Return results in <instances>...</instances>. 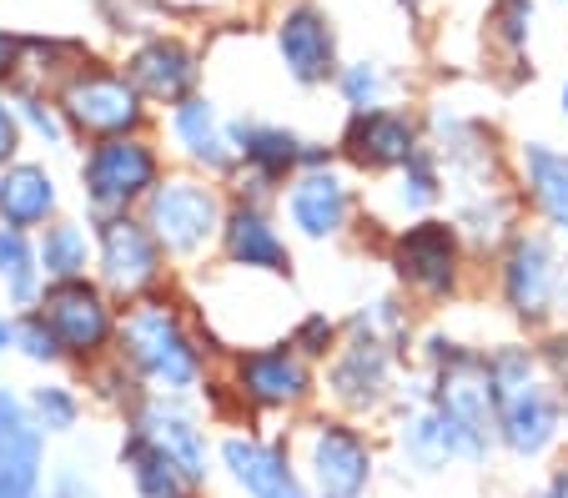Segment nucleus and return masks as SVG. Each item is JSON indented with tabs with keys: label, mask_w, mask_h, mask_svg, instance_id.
Returning a JSON list of instances; mask_svg holds the SVG:
<instances>
[{
	"label": "nucleus",
	"mask_w": 568,
	"mask_h": 498,
	"mask_svg": "<svg viewBox=\"0 0 568 498\" xmlns=\"http://www.w3.org/2000/svg\"><path fill=\"white\" fill-rule=\"evenodd\" d=\"M116 61L126 65V77L136 81L141 96H146L156 111L206 91V45L192 41L186 31L151 26V31L136 35V41L121 45Z\"/></svg>",
	"instance_id": "f3484780"
},
{
	"label": "nucleus",
	"mask_w": 568,
	"mask_h": 498,
	"mask_svg": "<svg viewBox=\"0 0 568 498\" xmlns=\"http://www.w3.org/2000/svg\"><path fill=\"white\" fill-rule=\"evenodd\" d=\"M36 257H41L45 282H61V277H87L97 267V227L91 217H55L36 232Z\"/></svg>",
	"instance_id": "7c9ffc66"
},
{
	"label": "nucleus",
	"mask_w": 568,
	"mask_h": 498,
	"mask_svg": "<svg viewBox=\"0 0 568 498\" xmlns=\"http://www.w3.org/2000/svg\"><path fill=\"white\" fill-rule=\"evenodd\" d=\"M156 136L172 156V166H192V172L222 176L232 182L236 172V141H232V116L222 111V101L212 91L176 101L156 116Z\"/></svg>",
	"instance_id": "4be33fe9"
},
{
	"label": "nucleus",
	"mask_w": 568,
	"mask_h": 498,
	"mask_svg": "<svg viewBox=\"0 0 568 498\" xmlns=\"http://www.w3.org/2000/svg\"><path fill=\"white\" fill-rule=\"evenodd\" d=\"M121 423L141 428L156 448H166V454L192 474L196 488H212V478H216V434H212V413H202V398L146 393Z\"/></svg>",
	"instance_id": "412c9836"
},
{
	"label": "nucleus",
	"mask_w": 568,
	"mask_h": 498,
	"mask_svg": "<svg viewBox=\"0 0 568 498\" xmlns=\"http://www.w3.org/2000/svg\"><path fill=\"white\" fill-rule=\"evenodd\" d=\"M488 343L463 337L453 327H423L418 353H413V388L438 408L458 444L463 468H488L498 458L494 438V393H488V368H483Z\"/></svg>",
	"instance_id": "39448f33"
},
{
	"label": "nucleus",
	"mask_w": 568,
	"mask_h": 498,
	"mask_svg": "<svg viewBox=\"0 0 568 498\" xmlns=\"http://www.w3.org/2000/svg\"><path fill=\"white\" fill-rule=\"evenodd\" d=\"M26 81V35L0 26V87H21Z\"/></svg>",
	"instance_id": "a18cd8bd"
},
{
	"label": "nucleus",
	"mask_w": 568,
	"mask_h": 498,
	"mask_svg": "<svg viewBox=\"0 0 568 498\" xmlns=\"http://www.w3.org/2000/svg\"><path fill=\"white\" fill-rule=\"evenodd\" d=\"M11 96H16V116H21V131H26V146H41V152H51V156L81 146L51 87L21 81V87H11Z\"/></svg>",
	"instance_id": "473e14b6"
},
{
	"label": "nucleus",
	"mask_w": 568,
	"mask_h": 498,
	"mask_svg": "<svg viewBox=\"0 0 568 498\" xmlns=\"http://www.w3.org/2000/svg\"><path fill=\"white\" fill-rule=\"evenodd\" d=\"M287 434H292V448H297V464H302L312 498H373L377 494L383 458H387L377 423L347 418V413L317 403L307 418L292 423Z\"/></svg>",
	"instance_id": "0eeeda50"
},
{
	"label": "nucleus",
	"mask_w": 568,
	"mask_h": 498,
	"mask_svg": "<svg viewBox=\"0 0 568 498\" xmlns=\"http://www.w3.org/2000/svg\"><path fill=\"white\" fill-rule=\"evenodd\" d=\"M116 468L131 484L136 498H206V488L192 484L182 464H176L166 448H156L141 428L121 423V444H116Z\"/></svg>",
	"instance_id": "c756f323"
},
{
	"label": "nucleus",
	"mask_w": 568,
	"mask_h": 498,
	"mask_svg": "<svg viewBox=\"0 0 568 498\" xmlns=\"http://www.w3.org/2000/svg\"><path fill=\"white\" fill-rule=\"evenodd\" d=\"M423 136L443 156L448 186L488 182V176L514 172V146L504 141V131L494 126V116L458 96H433L423 101Z\"/></svg>",
	"instance_id": "4468645a"
},
{
	"label": "nucleus",
	"mask_w": 568,
	"mask_h": 498,
	"mask_svg": "<svg viewBox=\"0 0 568 498\" xmlns=\"http://www.w3.org/2000/svg\"><path fill=\"white\" fill-rule=\"evenodd\" d=\"M21 152H26V131L21 116H16V96L11 87H0V166H11Z\"/></svg>",
	"instance_id": "37998d69"
},
{
	"label": "nucleus",
	"mask_w": 568,
	"mask_h": 498,
	"mask_svg": "<svg viewBox=\"0 0 568 498\" xmlns=\"http://www.w3.org/2000/svg\"><path fill=\"white\" fill-rule=\"evenodd\" d=\"M383 267L387 282L418 313H448L473 293L483 262L458 232V222L448 212H433V217L383 232Z\"/></svg>",
	"instance_id": "423d86ee"
},
{
	"label": "nucleus",
	"mask_w": 568,
	"mask_h": 498,
	"mask_svg": "<svg viewBox=\"0 0 568 498\" xmlns=\"http://www.w3.org/2000/svg\"><path fill=\"white\" fill-rule=\"evenodd\" d=\"M383 444L408 474H423V478H438V474H448V468H463L448 423H443L438 408L413 388V373H408V388H403V403L383 418Z\"/></svg>",
	"instance_id": "393cba45"
},
{
	"label": "nucleus",
	"mask_w": 568,
	"mask_h": 498,
	"mask_svg": "<svg viewBox=\"0 0 568 498\" xmlns=\"http://www.w3.org/2000/svg\"><path fill=\"white\" fill-rule=\"evenodd\" d=\"M418 317L423 313L397 287L357 303L347 313L343 347L322 363V403L383 428V418L403 403V388H408L413 353L423 337Z\"/></svg>",
	"instance_id": "f257e3e1"
},
{
	"label": "nucleus",
	"mask_w": 568,
	"mask_h": 498,
	"mask_svg": "<svg viewBox=\"0 0 568 498\" xmlns=\"http://www.w3.org/2000/svg\"><path fill=\"white\" fill-rule=\"evenodd\" d=\"M333 96H337V106H343V116H347V111L387 106V101H397V77L387 71L383 61H373V55H357V61L337 65Z\"/></svg>",
	"instance_id": "e433bc0d"
},
{
	"label": "nucleus",
	"mask_w": 568,
	"mask_h": 498,
	"mask_svg": "<svg viewBox=\"0 0 568 498\" xmlns=\"http://www.w3.org/2000/svg\"><path fill=\"white\" fill-rule=\"evenodd\" d=\"M172 156L156 131H121V136L81 141L75 156V192L87 217H116V212H141L151 186L166 176Z\"/></svg>",
	"instance_id": "9d476101"
},
{
	"label": "nucleus",
	"mask_w": 568,
	"mask_h": 498,
	"mask_svg": "<svg viewBox=\"0 0 568 498\" xmlns=\"http://www.w3.org/2000/svg\"><path fill=\"white\" fill-rule=\"evenodd\" d=\"M97 45L81 41V35H55V31H41V35H26V81L36 87H61L81 61H91Z\"/></svg>",
	"instance_id": "c9c22d12"
},
{
	"label": "nucleus",
	"mask_w": 568,
	"mask_h": 498,
	"mask_svg": "<svg viewBox=\"0 0 568 498\" xmlns=\"http://www.w3.org/2000/svg\"><path fill=\"white\" fill-rule=\"evenodd\" d=\"M232 141H236V172H232V196H257V202H277L282 186L302 172V152L307 136L287 121L257 116V111H236L232 116Z\"/></svg>",
	"instance_id": "6ab92c4d"
},
{
	"label": "nucleus",
	"mask_w": 568,
	"mask_h": 498,
	"mask_svg": "<svg viewBox=\"0 0 568 498\" xmlns=\"http://www.w3.org/2000/svg\"><path fill=\"white\" fill-rule=\"evenodd\" d=\"M16 353V313H0V358Z\"/></svg>",
	"instance_id": "09e8293b"
},
{
	"label": "nucleus",
	"mask_w": 568,
	"mask_h": 498,
	"mask_svg": "<svg viewBox=\"0 0 568 498\" xmlns=\"http://www.w3.org/2000/svg\"><path fill=\"white\" fill-rule=\"evenodd\" d=\"M116 358L146 383V393L202 398L206 383L222 368V343L202 323L192 297L182 287H166V293L121 307Z\"/></svg>",
	"instance_id": "f03ea898"
},
{
	"label": "nucleus",
	"mask_w": 568,
	"mask_h": 498,
	"mask_svg": "<svg viewBox=\"0 0 568 498\" xmlns=\"http://www.w3.org/2000/svg\"><path fill=\"white\" fill-rule=\"evenodd\" d=\"M216 478L232 498H312L287 428L232 423L216 438Z\"/></svg>",
	"instance_id": "2eb2a0df"
},
{
	"label": "nucleus",
	"mask_w": 568,
	"mask_h": 498,
	"mask_svg": "<svg viewBox=\"0 0 568 498\" xmlns=\"http://www.w3.org/2000/svg\"><path fill=\"white\" fill-rule=\"evenodd\" d=\"M488 393H494V438L514 464H548L568 444V408L548 378L538 343L528 333L498 337L483 353Z\"/></svg>",
	"instance_id": "20e7f679"
},
{
	"label": "nucleus",
	"mask_w": 568,
	"mask_h": 498,
	"mask_svg": "<svg viewBox=\"0 0 568 498\" xmlns=\"http://www.w3.org/2000/svg\"><path fill=\"white\" fill-rule=\"evenodd\" d=\"M558 262H564V237H554L538 222H524L494 257L483 262V282L494 297L498 317L514 333H548L558 327Z\"/></svg>",
	"instance_id": "6e6552de"
},
{
	"label": "nucleus",
	"mask_w": 568,
	"mask_h": 498,
	"mask_svg": "<svg viewBox=\"0 0 568 498\" xmlns=\"http://www.w3.org/2000/svg\"><path fill=\"white\" fill-rule=\"evenodd\" d=\"M282 222L277 202H257V196H232L222 222V242H216V262L236 272H262V277L292 282L297 272V247Z\"/></svg>",
	"instance_id": "5701e85b"
},
{
	"label": "nucleus",
	"mask_w": 568,
	"mask_h": 498,
	"mask_svg": "<svg viewBox=\"0 0 568 498\" xmlns=\"http://www.w3.org/2000/svg\"><path fill=\"white\" fill-rule=\"evenodd\" d=\"M534 35H538V0H494L488 6V51L504 71L524 77L534 71Z\"/></svg>",
	"instance_id": "2f4dec72"
},
{
	"label": "nucleus",
	"mask_w": 568,
	"mask_h": 498,
	"mask_svg": "<svg viewBox=\"0 0 568 498\" xmlns=\"http://www.w3.org/2000/svg\"><path fill=\"white\" fill-rule=\"evenodd\" d=\"M65 121H71L75 141L121 136V131H156L161 111L141 96V87L126 77V65L116 55H91L55 87Z\"/></svg>",
	"instance_id": "f8f14e48"
},
{
	"label": "nucleus",
	"mask_w": 568,
	"mask_h": 498,
	"mask_svg": "<svg viewBox=\"0 0 568 498\" xmlns=\"http://www.w3.org/2000/svg\"><path fill=\"white\" fill-rule=\"evenodd\" d=\"M443 212L458 222V232L468 237V247L478 252V262H488L528 222L514 172L488 176V182H468V186H448V206H443Z\"/></svg>",
	"instance_id": "a878e982"
},
{
	"label": "nucleus",
	"mask_w": 568,
	"mask_h": 498,
	"mask_svg": "<svg viewBox=\"0 0 568 498\" xmlns=\"http://www.w3.org/2000/svg\"><path fill=\"white\" fill-rule=\"evenodd\" d=\"M443 206H448V172H443V156L423 141L397 172L377 176V182L367 186V227L393 232V227H403V222L433 217Z\"/></svg>",
	"instance_id": "b1692460"
},
{
	"label": "nucleus",
	"mask_w": 568,
	"mask_h": 498,
	"mask_svg": "<svg viewBox=\"0 0 568 498\" xmlns=\"http://www.w3.org/2000/svg\"><path fill=\"white\" fill-rule=\"evenodd\" d=\"M558 327H568V242H564V262H558Z\"/></svg>",
	"instance_id": "de8ad7c7"
},
{
	"label": "nucleus",
	"mask_w": 568,
	"mask_h": 498,
	"mask_svg": "<svg viewBox=\"0 0 568 498\" xmlns=\"http://www.w3.org/2000/svg\"><path fill=\"white\" fill-rule=\"evenodd\" d=\"M534 498H568V444L558 448L554 458H548V468H544V484L534 488Z\"/></svg>",
	"instance_id": "49530a36"
},
{
	"label": "nucleus",
	"mask_w": 568,
	"mask_h": 498,
	"mask_svg": "<svg viewBox=\"0 0 568 498\" xmlns=\"http://www.w3.org/2000/svg\"><path fill=\"white\" fill-rule=\"evenodd\" d=\"M554 6H568V0H554Z\"/></svg>",
	"instance_id": "3c124183"
},
{
	"label": "nucleus",
	"mask_w": 568,
	"mask_h": 498,
	"mask_svg": "<svg viewBox=\"0 0 568 498\" xmlns=\"http://www.w3.org/2000/svg\"><path fill=\"white\" fill-rule=\"evenodd\" d=\"M337 162L347 166L363 182H377V176L397 172L418 152L423 141V111L408 106V101H387V106L373 111H347L343 131H337Z\"/></svg>",
	"instance_id": "a211bd4d"
},
{
	"label": "nucleus",
	"mask_w": 568,
	"mask_h": 498,
	"mask_svg": "<svg viewBox=\"0 0 568 498\" xmlns=\"http://www.w3.org/2000/svg\"><path fill=\"white\" fill-rule=\"evenodd\" d=\"M97 227V267L91 277L116 297L121 307L141 303L151 293H166L182 282V267L172 262V252L161 247V237L146 227L141 212H116V217H91Z\"/></svg>",
	"instance_id": "ddd939ff"
},
{
	"label": "nucleus",
	"mask_w": 568,
	"mask_h": 498,
	"mask_svg": "<svg viewBox=\"0 0 568 498\" xmlns=\"http://www.w3.org/2000/svg\"><path fill=\"white\" fill-rule=\"evenodd\" d=\"M0 293L6 303L21 313V307H36L45 293V272L41 257H36V237L16 227H0Z\"/></svg>",
	"instance_id": "f704fd0d"
},
{
	"label": "nucleus",
	"mask_w": 568,
	"mask_h": 498,
	"mask_svg": "<svg viewBox=\"0 0 568 498\" xmlns=\"http://www.w3.org/2000/svg\"><path fill=\"white\" fill-rule=\"evenodd\" d=\"M45 323L55 327L65 347V368L71 373H87L97 363L116 358V337H121V303L101 287L97 277H61V282H45L41 303Z\"/></svg>",
	"instance_id": "dca6fc26"
},
{
	"label": "nucleus",
	"mask_w": 568,
	"mask_h": 498,
	"mask_svg": "<svg viewBox=\"0 0 568 498\" xmlns=\"http://www.w3.org/2000/svg\"><path fill=\"white\" fill-rule=\"evenodd\" d=\"M226 206H232V186L222 176L192 172V166H166V176L141 202V217L161 237V247L172 252L176 267L196 272L206 262H216Z\"/></svg>",
	"instance_id": "1a4fd4ad"
},
{
	"label": "nucleus",
	"mask_w": 568,
	"mask_h": 498,
	"mask_svg": "<svg viewBox=\"0 0 568 498\" xmlns=\"http://www.w3.org/2000/svg\"><path fill=\"white\" fill-rule=\"evenodd\" d=\"M26 408H31V418L45 428V438H65L87 423L91 398L75 378H55V373H45L36 388H26Z\"/></svg>",
	"instance_id": "72a5a7b5"
},
{
	"label": "nucleus",
	"mask_w": 568,
	"mask_h": 498,
	"mask_svg": "<svg viewBox=\"0 0 568 498\" xmlns=\"http://www.w3.org/2000/svg\"><path fill=\"white\" fill-rule=\"evenodd\" d=\"M81 378H87V398H91V408L111 413V418H126V413L136 408L141 398H146V383H141L121 358L97 363V368H87Z\"/></svg>",
	"instance_id": "4c0bfd02"
},
{
	"label": "nucleus",
	"mask_w": 568,
	"mask_h": 498,
	"mask_svg": "<svg viewBox=\"0 0 568 498\" xmlns=\"http://www.w3.org/2000/svg\"><path fill=\"white\" fill-rule=\"evenodd\" d=\"M277 212L287 232L307 247H343L367 232V192L363 176H353L343 162L302 166L277 196Z\"/></svg>",
	"instance_id": "9b49d317"
},
{
	"label": "nucleus",
	"mask_w": 568,
	"mask_h": 498,
	"mask_svg": "<svg viewBox=\"0 0 568 498\" xmlns=\"http://www.w3.org/2000/svg\"><path fill=\"white\" fill-rule=\"evenodd\" d=\"M277 71L297 91H333L337 65H343V45H337L333 16L322 11L317 0H287L277 6L267 26Z\"/></svg>",
	"instance_id": "aec40b11"
},
{
	"label": "nucleus",
	"mask_w": 568,
	"mask_h": 498,
	"mask_svg": "<svg viewBox=\"0 0 568 498\" xmlns=\"http://www.w3.org/2000/svg\"><path fill=\"white\" fill-rule=\"evenodd\" d=\"M45 498H101V488H97V478H91L87 468L65 464V468H55V474H51Z\"/></svg>",
	"instance_id": "c03bdc74"
},
{
	"label": "nucleus",
	"mask_w": 568,
	"mask_h": 498,
	"mask_svg": "<svg viewBox=\"0 0 568 498\" xmlns=\"http://www.w3.org/2000/svg\"><path fill=\"white\" fill-rule=\"evenodd\" d=\"M45 428L31 418L26 393L0 383V498H45Z\"/></svg>",
	"instance_id": "cd10ccee"
},
{
	"label": "nucleus",
	"mask_w": 568,
	"mask_h": 498,
	"mask_svg": "<svg viewBox=\"0 0 568 498\" xmlns=\"http://www.w3.org/2000/svg\"><path fill=\"white\" fill-rule=\"evenodd\" d=\"M206 413L226 423H257V428H292L322 403V368L307 363L287 337L272 343L226 347L216 378L202 393Z\"/></svg>",
	"instance_id": "7ed1b4c3"
},
{
	"label": "nucleus",
	"mask_w": 568,
	"mask_h": 498,
	"mask_svg": "<svg viewBox=\"0 0 568 498\" xmlns=\"http://www.w3.org/2000/svg\"><path fill=\"white\" fill-rule=\"evenodd\" d=\"M558 111L568 116V77H564V87H558Z\"/></svg>",
	"instance_id": "8fccbe9b"
},
{
	"label": "nucleus",
	"mask_w": 568,
	"mask_h": 498,
	"mask_svg": "<svg viewBox=\"0 0 568 498\" xmlns=\"http://www.w3.org/2000/svg\"><path fill=\"white\" fill-rule=\"evenodd\" d=\"M16 353L41 373L65 368V347H61V337H55V327L45 323L41 307H21V313H16Z\"/></svg>",
	"instance_id": "ea45409f"
},
{
	"label": "nucleus",
	"mask_w": 568,
	"mask_h": 498,
	"mask_svg": "<svg viewBox=\"0 0 568 498\" xmlns=\"http://www.w3.org/2000/svg\"><path fill=\"white\" fill-rule=\"evenodd\" d=\"M343 337H347V317L343 313H327V307H302L297 317H292V327H287V343L297 347L307 363H327L343 347Z\"/></svg>",
	"instance_id": "58836bf2"
},
{
	"label": "nucleus",
	"mask_w": 568,
	"mask_h": 498,
	"mask_svg": "<svg viewBox=\"0 0 568 498\" xmlns=\"http://www.w3.org/2000/svg\"><path fill=\"white\" fill-rule=\"evenodd\" d=\"M534 343H538V358H544L558 398H564V408H568V327H548V333H538Z\"/></svg>",
	"instance_id": "a19ab883"
},
{
	"label": "nucleus",
	"mask_w": 568,
	"mask_h": 498,
	"mask_svg": "<svg viewBox=\"0 0 568 498\" xmlns=\"http://www.w3.org/2000/svg\"><path fill=\"white\" fill-rule=\"evenodd\" d=\"M166 21H226L242 0H151Z\"/></svg>",
	"instance_id": "79ce46f5"
},
{
	"label": "nucleus",
	"mask_w": 568,
	"mask_h": 498,
	"mask_svg": "<svg viewBox=\"0 0 568 498\" xmlns=\"http://www.w3.org/2000/svg\"><path fill=\"white\" fill-rule=\"evenodd\" d=\"M65 212L61 176L36 156H16L11 166H0V227L16 232H41L45 222H55Z\"/></svg>",
	"instance_id": "c85d7f7f"
},
{
	"label": "nucleus",
	"mask_w": 568,
	"mask_h": 498,
	"mask_svg": "<svg viewBox=\"0 0 568 498\" xmlns=\"http://www.w3.org/2000/svg\"><path fill=\"white\" fill-rule=\"evenodd\" d=\"M514 182L528 222L568 242V146L548 136L514 141Z\"/></svg>",
	"instance_id": "bb28decb"
}]
</instances>
